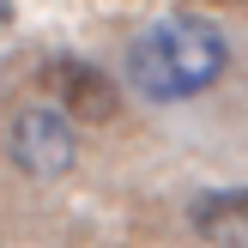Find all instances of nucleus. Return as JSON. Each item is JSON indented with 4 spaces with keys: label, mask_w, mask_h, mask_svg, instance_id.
I'll use <instances>...</instances> for the list:
<instances>
[{
    "label": "nucleus",
    "mask_w": 248,
    "mask_h": 248,
    "mask_svg": "<svg viewBox=\"0 0 248 248\" xmlns=\"http://www.w3.org/2000/svg\"><path fill=\"white\" fill-rule=\"evenodd\" d=\"M230 48L218 36V24L206 18H164L133 43L127 55V79L140 85L157 103H182V97H200L206 85H218Z\"/></svg>",
    "instance_id": "nucleus-1"
},
{
    "label": "nucleus",
    "mask_w": 248,
    "mask_h": 248,
    "mask_svg": "<svg viewBox=\"0 0 248 248\" xmlns=\"http://www.w3.org/2000/svg\"><path fill=\"white\" fill-rule=\"evenodd\" d=\"M73 115H55V109H31V115H18V127H12V164L24 170V176L48 182V176H67L73 170Z\"/></svg>",
    "instance_id": "nucleus-2"
},
{
    "label": "nucleus",
    "mask_w": 248,
    "mask_h": 248,
    "mask_svg": "<svg viewBox=\"0 0 248 248\" xmlns=\"http://www.w3.org/2000/svg\"><path fill=\"white\" fill-rule=\"evenodd\" d=\"M48 85L79 121H109L115 115V79L91 61H48Z\"/></svg>",
    "instance_id": "nucleus-3"
},
{
    "label": "nucleus",
    "mask_w": 248,
    "mask_h": 248,
    "mask_svg": "<svg viewBox=\"0 0 248 248\" xmlns=\"http://www.w3.org/2000/svg\"><path fill=\"white\" fill-rule=\"evenodd\" d=\"M194 236L212 248H248V188H218L194 200Z\"/></svg>",
    "instance_id": "nucleus-4"
}]
</instances>
